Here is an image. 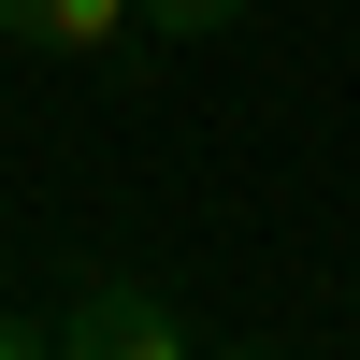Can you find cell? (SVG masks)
Instances as JSON below:
<instances>
[{"label": "cell", "mask_w": 360, "mask_h": 360, "mask_svg": "<svg viewBox=\"0 0 360 360\" xmlns=\"http://www.w3.org/2000/svg\"><path fill=\"white\" fill-rule=\"evenodd\" d=\"M0 44H15V58L44 44V0H0Z\"/></svg>", "instance_id": "5b68a950"}, {"label": "cell", "mask_w": 360, "mask_h": 360, "mask_svg": "<svg viewBox=\"0 0 360 360\" xmlns=\"http://www.w3.org/2000/svg\"><path fill=\"white\" fill-rule=\"evenodd\" d=\"M245 15H259V0H144V29H159V44H231Z\"/></svg>", "instance_id": "3957f363"}, {"label": "cell", "mask_w": 360, "mask_h": 360, "mask_svg": "<svg viewBox=\"0 0 360 360\" xmlns=\"http://www.w3.org/2000/svg\"><path fill=\"white\" fill-rule=\"evenodd\" d=\"M44 346H58V317H44V303H0V360H44Z\"/></svg>", "instance_id": "277c9868"}, {"label": "cell", "mask_w": 360, "mask_h": 360, "mask_svg": "<svg viewBox=\"0 0 360 360\" xmlns=\"http://www.w3.org/2000/svg\"><path fill=\"white\" fill-rule=\"evenodd\" d=\"M58 346H72V360H173V346H188V317H173L144 274L86 259V274H72V303H58Z\"/></svg>", "instance_id": "6da1fadb"}, {"label": "cell", "mask_w": 360, "mask_h": 360, "mask_svg": "<svg viewBox=\"0 0 360 360\" xmlns=\"http://www.w3.org/2000/svg\"><path fill=\"white\" fill-rule=\"evenodd\" d=\"M130 29H144V0H44V44L29 58H115Z\"/></svg>", "instance_id": "7a4b0ae2"}]
</instances>
